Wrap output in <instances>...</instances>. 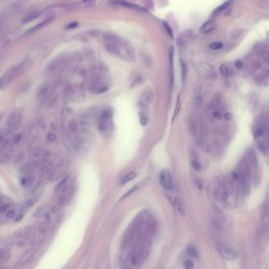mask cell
I'll use <instances>...</instances> for the list:
<instances>
[{"label":"cell","mask_w":269,"mask_h":269,"mask_svg":"<svg viewBox=\"0 0 269 269\" xmlns=\"http://www.w3.org/2000/svg\"><path fill=\"white\" fill-rule=\"evenodd\" d=\"M103 43L106 51L119 59L132 62L135 59V52L126 41L114 34L103 35Z\"/></svg>","instance_id":"obj_1"},{"label":"cell","mask_w":269,"mask_h":269,"mask_svg":"<svg viewBox=\"0 0 269 269\" xmlns=\"http://www.w3.org/2000/svg\"><path fill=\"white\" fill-rule=\"evenodd\" d=\"M216 195L222 204L226 206H234L235 199L238 198V193L231 178L222 177L218 179L216 184Z\"/></svg>","instance_id":"obj_2"},{"label":"cell","mask_w":269,"mask_h":269,"mask_svg":"<svg viewBox=\"0 0 269 269\" xmlns=\"http://www.w3.org/2000/svg\"><path fill=\"white\" fill-rule=\"evenodd\" d=\"M75 192V183L73 178L65 177L59 182L55 188V195L57 197L58 204L60 206H65L70 203Z\"/></svg>","instance_id":"obj_3"},{"label":"cell","mask_w":269,"mask_h":269,"mask_svg":"<svg viewBox=\"0 0 269 269\" xmlns=\"http://www.w3.org/2000/svg\"><path fill=\"white\" fill-rule=\"evenodd\" d=\"M109 86L110 84L109 78L102 73H98L91 76L90 83H88V90L91 94L105 93L106 90H109Z\"/></svg>","instance_id":"obj_4"},{"label":"cell","mask_w":269,"mask_h":269,"mask_svg":"<svg viewBox=\"0 0 269 269\" xmlns=\"http://www.w3.org/2000/svg\"><path fill=\"white\" fill-rule=\"evenodd\" d=\"M23 66H24V62H21V63H19V64H17V65L13 66V67L11 68V70L7 72V74L3 75V76L0 78V88L5 86V85L12 81V80L15 78V77H17V75L22 71Z\"/></svg>","instance_id":"obj_5"},{"label":"cell","mask_w":269,"mask_h":269,"mask_svg":"<svg viewBox=\"0 0 269 269\" xmlns=\"http://www.w3.org/2000/svg\"><path fill=\"white\" fill-rule=\"evenodd\" d=\"M216 248H217V251L219 252V254H220L223 259L232 261L237 257V252L231 247H229L228 245H225V244H223V243H217Z\"/></svg>","instance_id":"obj_6"},{"label":"cell","mask_w":269,"mask_h":269,"mask_svg":"<svg viewBox=\"0 0 269 269\" xmlns=\"http://www.w3.org/2000/svg\"><path fill=\"white\" fill-rule=\"evenodd\" d=\"M112 113L109 110H104L102 115L100 116L98 121V127L101 132H109L110 125H112Z\"/></svg>","instance_id":"obj_7"},{"label":"cell","mask_w":269,"mask_h":269,"mask_svg":"<svg viewBox=\"0 0 269 269\" xmlns=\"http://www.w3.org/2000/svg\"><path fill=\"white\" fill-rule=\"evenodd\" d=\"M267 242H268V231L267 227L263 226L259 229L256 237V244L261 250H264L267 247Z\"/></svg>","instance_id":"obj_8"},{"label":"cell","mask_w":269,"mask_h":269,"mask_svg":"<svg viewBox=\"0 0 269 269\" xmlns=\"http://www.w3.org/2000/svg\"><path fill=\"white\" fill-rule=\"evenodd\" d=\"M212 224L219 230L224 229V227H225V216L216 206L213 207L212 211Z\"/></svg>","instance_id":"obj_9"},{"label":"cell","mask_w":269,"mask_h":269,"mask_svg":"<svg viewBox=\"0 0 269 269\" xmlns=\"http://www.w3.org/2000/svg\"><path fill=\"white\" fill-rule=\"evenodd\" d=\"M160 184L162 185L163 188L169 190L173 187V179H171L170 173L167 169H163L159 174Z\"/></svg>","instance_id":"obj_10"},{"label":"cell","mask_w":269,"mask_h":269,"mask_svg":"<svg viewBox=\"0 0 269 269\" xmlns=\"http://www.w3.org/2000/svg\"><path fill=\"white\" fill-rule=\"evenodd\" d=\"M64 65H65L64 58H62V57L56 58V59H55L54 61H52V62L48 65V67H46V72H48L49 74L57 73V72L62 70V68L64 67Z\"/></svg>","instance_id":"obj_11"},{"label":"cell","mask_w":269,"mask_h":269,"mask_svg":"<svg viewBox=\"0 0 269 269\" xmlns=\"http://www.w3.org/2000/svg\"><path fill=\"white\" fill-rule=\"evenodd\" d=\"M21 120H22V114L19 112V110H15V112H13L9 116L7 124V126H10V127H15L20 124Z\"/></svg>","instance_id":"obj_12"},{"label":"cell","mask_w":269,"mask_h":269,"mask_svg":"<svg viewBox=\"0 0 269 269\" xmlns=\"http://www.w3.org/2000/svg\"><path fill=\"white\" fill-rule=\"evenodd\" d=\"M148 107L147 104L141 103L140 109H139V120L140 123L142 126H145L146 124L148 123V119H149V115H148Z\"/></svg>","instance_id":"obj_13"},{"label":"cell","mask_w":269,"mask_h":269,"mask_svg":"<svg viewBox=\"0 0 269 269\" xmlns=\"http://www.w3.org/2000/svg\"><path fill=\"white\" fill-rule=\"evenodd\" d=\"M51 91H52V85L48 82L43 83V84L40 86L39 90H38L37 96L40 100H44L51 95Z\"/></svg>","instance_id":"obj_14"},{"label":"cell","mask_w":269,"mask_h":269,"mask_svg":"<svg viewBox=\"0 0 269 269\" xmlns=\"http://www.w3.org/2000/svg\"><path fill=\"white\" fill-rule=\"evenodd\" d=\"M200 71H201V74L203 75L204 77H210V76H215L216 72L213 70V67L211 65L207 64V63H202L201 66H200Z\"/></svg>","instance_id":"obj_15"},{"label":"cell","mask_w":269,"mask_h":269,"mask_svg":"<svg viewBox=\"0 0 269 269\" xmlns=\"http://www.w3.org/2000/svg\"><path fill=\"white\" fill-rule=\"evenodd\" d=\"M170 201H171V205H173L174 209L178 213H180L181 216L184 215V207H183L181 200L179 198H177V197H173V198H170Z\"/></svg>","instance_id":"obj_16"},{"label":"cell","mask_w":269,"mask_h":269,"mask_svg":"<svg viewBox=\"0 0 269 269\" xmlns=\"http://www.w3.org/2000/svg\"><path fill=\"white\" fill-rule=\"evenodd\" d=\"M113 3L115 4H119V5H122V7H128V9H132V10H136V11H139V12H143V13H146V10L143 9V7H139L137 4H134V3H130V2H127V1H113Z\"/></svg>","instance_id":"obj_17"},{"label":"cell","mask_w":269,"mask_h":269,"mask_svg":"<svg viewBox=\"0 0 269 269\" xmlns=\"http://www.w3.org/2000/svg\"><path fill=\"white\" fill-rule=\"evenodd\" d=\"M216 26H217V23H216L215 20H208L200 27V32L203 33V34H207V33H210L211 30H215Z\"/></svg>","instance_id":"obj_18"},{"label":"cell","mask_w":269,"mask_h":269,"mask_svg":"<svg viewBox=\"0 0 269 269\" xmlns=\"http://www.w3.org/2000/svg\"><path fill=\"white\" fill-rule=\"evenodd\" d=\"M201 103H202V96H201V90L200 88L196 90V91L193 93V96H192V104L196 109H199L201 106Z\"/></svg>","instance_id":"obj_19"},{"label":"cell","mask_w":269,"mask_h":269,"mask_svg":"<svg viewBox=\"0 0 269 269\" xmlns=\"http://www.w3.org/2000/svg\"><path fill=\"white\" fill-rule=\"evenodd\" d=\"M11 257V252L9 248L0 249V262H7Z\"/></svg>","instance_id":"obj_20"},{"label":"cell","mask_w":269,"mask_h":269,"mask_svg":"<svg viewBox=\"0 0 269 269\" xmlns=\"http://www.w3.org/2000/svg\"><path fill=\"white\" fill-rule=\"evenodd\" d=\"M136 176H137V174H136L135 171H130V173L125 174V176H124L123 178L121 179L120 184H121V185H124V184H126V183L132 181V180L136 178Z\"/></svg>","instance_id":"obj_21"},{"label":"cell","mask_w":269,"mask_h":269,"mask_svg":"<svg viewBox=\"0 0 269 269\" xmlns=\"http://www.w3.org/2000/svg\"><path fill=\"white\" fill-rule=\"evenodd\" d=\"M52 20V18H49V19H46V20H44V21H42L41 22V23H39V24H37V26H34V27H32V29L30 30H27V34H30V33H34V32H36V30H40V29H42L43 26H45L46 24L49 23V21Z\"/></svg>","instance_id":"obj_22"},{"label":"cell","mask_w":269,"mask_h":269,"mask_svg":"<svg viewBox=\"0 0 269 269\" xmlns=\"http://www.w3.org/2000/svg\"><path fill=\"white\" fill-rule=\"evenodd\" d=\"M191 166H192V168H195L196 170H199L200 168H201L198 156H197L196 152H192V154H191Z\"/></svg>","instance_id":"obj_23"},{"label":"cell","mask_w":269,"mask_h":269,"mask_svg":"<svg viewBox=\"0 0 269 269\" xmlns=\"http://www.w3.org/2000/svg\"><path fill=\"white\" fill-rule=\"evenodd\" d=\"M22 140H23V134H21V132H18V134H15L13 136L12 138V141H11V143L13 144V145H19Z\"/></svg>","instance_id":"obj_24"},{"label":"cell","mask_w":269,"mask_h":269,"mask_svg":"<svg viewBox=\"0 0 269 269\" xmlns=\"http://www.w3.org/2000/svg\"><path fill=\"white\" fill-rule=\"evenodd\" d=\"M40 16V13L39 12H32L30 13L29 15L26 16V18L23 19V23H27V22H30L33 20H35V19H37L38 17Z\"/></svg>","instance_id":"obj_25"},{"label":"cell","mask_w":269,"mask_h":269,"mask_svg":"<svg viewBox=\"0 0 269 269\" xmlns=\"http://www.w3.org/2000/svg\"><path fill=\"white\" fill-rule=\"evenodd\" d=\"M187 253L192 257H198V250L193 246H188L187 247Z\"/></svg>","instance_id":"obj_26"},{"label":"cell","mask_w":269,"mask_h":269,"mask_svg":"<svg viewBox=\"0 0 269 269\" xmlns=\"http://www.w3.org/2000/svg\"><path fill=\"white\" fill-rule=\"evenodd\" d=\"M209 48L213 49V51H219L223 48V43L222 42H219V41H216V42H212L211 44L209 45Z\"/></svg>","instance_id":"obj_27"},{"label":"cell","mask_w":269,"mask_h":269,"mask_svg":"<svg viewBox=\"0 0 269 269\" xmlns=\"http://www.w3.org/2000/svg\"><path fill=\"white\" fill-rule=\"evenodd\" d=\"M220 72L224 77H227L228 76V66H227L226 64H222L221 67H220Z\"/></svg>","instance_id":"obj_28"},{"label":"cell","mask_w":269,"mask_h":269,"mask_svg":"<svg viewBox=\"0 0 269 269\" xmlns=\"http://www.w3.org/2000/svg\"><path fill=\"white\" fill-rule=\"evenodd\" d=\"M16 216V212L14 209H7V211H5V217H7V219H14Z\"/></svg>","instance_id":"obj_29"},{"label":"cell","mask_w":269,"mask_h":269,"mask_svg":"<svg viewBox=\"0 0 269 269\" xmlns=\"http://www.w3.org/2000/svg\"><path fill=\"white\" fill-rule=\"evenodd\" d=\"M183 266L187 269H191L193 267V263H192V261H190V260H184V262H183Z\"/></svg>","instance_id":"obj_30"},{"label":"cell","mask_w":269,"mask_h":269,"mask_svg":"<svg viewBox=\"0 0 269 269\" xmlns=\"http://www.w3.org/2000/svg\"><path fill=\"white\" fill-rule=\"evenodd\" d=\"M180 106H181V102H180V97L177 100V104H176V109H174V118L177 117V115L179 114L180 112Z\"/></svg>","instance_id":"obj_31"},{"label":"cell","mask_w":269,"mask_h":269,"mask_svg":"<svg viewBox=\"0 0 269 269\" xmlns=\"http://www.w3.org/2000/svg\"><path fill=\"white\" fill-rule=\"evenodd\" d=\"M9 208H10L9 204H0V213H4Z\"/></svg>","instance_id":"obj_32"},{"label":"cell","mask_w":269,"mask_h":269,"mask_svg":"<svg viewBox=\"0 0 269 269\" xmlns=\"http://www.w3.org/2000/svg\"><path fill=\"white\" fill-rule=\"evenodd\" d=\"M228 5H229V2H225V3H223V5H221L220 7H218V9L215 11V13L217 14L218 12H222V11H224L226 7H228Z\"/></svg>","instance_id":"obj_33"},{"label":"cell","mask_w":269,"mask_h":269,"mask_svg":"<svg viewBox=\"0 0 269 269\" xmlns=\"http://www.w3.org/2000/svg\"><path fill=\"white\" fill-rule=\"evenodd\" d=\"M186 73H187V67H186V65L182 62V79H183V81H184V79L186 78Z\"/></svg>","instance_id":"obj_34"},{"label":"cell","mask_w":269,"mask_h":269,"mask_svg":"<svg viewBox=\"0 0 269 269\" xmlns=\"http://www.w3.org/2000/svg\"><path fill=\"white\" fill-rule=\"evenodd\" d=\"M163 26H164L165 30H166V32H167L168 34H169V36H170V37L173 38V32H171V30H170V26H168V24L166 23V22H163Z\"/></svg>","instance_id":"obj_35"},{"label":"cell","mask_w":269,"mask_h":269,"mask_svg":"<svg viewBox=\"0 0 269 269\" xmlns=\"http://www.w3.org/2000/svg\"><path fill=\"white\" fill-rule=\"evenodd\" d=\"M7 143V138L3 134H0V144H5Z\"/></svg>","instance_id":"obj_36"},{"label":"cell","mask_w":269,"mask_h":269,"mask_svg":"<svg viewBox=\"0 0 269 269\" xmlns=\"http://www.w3.org/2000/svg\"><path fill=\"white\" fill-rule=\"evenodd\" d=\"M48 139L49 141H55L56 140V136H55L54 134H52V132H49V134L48 135Z\"/></svg>","instance_id":"obj_37"},{"label":"cell","mask_w":269,"mask_h":269,"mask_svg":"<svg viewBox=\"0 0 269 269\" xmlns=\"http://www.w3.org/2000/svg\"><path fill=\"white\" fill-rule=\"evenodd\" d=\"M75 26H77V23H76V22H75V23L70 24V26H66V29H71V27H75Z\"/></svg>","instance_id":"obj_38"},{"label":"cell","mask_w":269,"mask_h":269,"mask_svg":"<svg viewBox=\"0 0 269 269\" xmlns=\"http://www.w3.org/2000/svg\"><path fill=\"white\" fill-rule=\"evenodd\" d=\"M2 163H4V159H3V157H2V155L0 154V164H2Z\"/></svg>","instance_id":"obj_39"},{"label":"cell","mask_w":269,"mask_h":269,"mask_svg":"<svg viewBox=\"0 0 269 269\" xmlns=\"http://www.w3.org/2000/svg\"><path fill=\"white\" fill-rule=\"evenodd\" d=\"M84 1H94V0H84Z\"/></svg>","instance_id":"obj_40"}]
</instances>
